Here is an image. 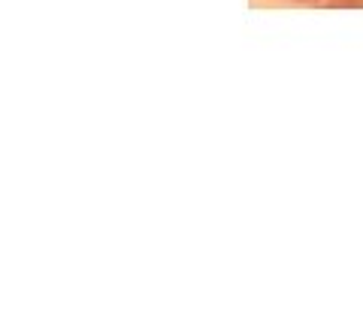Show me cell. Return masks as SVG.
I'll list each match as a JSON object with an SVG mask.
<instances>
[{
  "instance_id": "cell-1",
  "label": "cell",
  "mask_w": 363,
  "mask_h": 326,
  "mask_svg": "<svg viewBox=\"0 0 363 326\" xmlns=\"http://www.w3.org/2000/svg\"><path fill=\"white\" fill-rule=\"evenodd\" d=\"M297 4H312V0H297Z\"/></svg>"
}]
</instances>
